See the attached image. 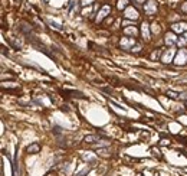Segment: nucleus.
<instances>
[{
	"label": "nucleus",
	"mask_w": 187,
	"mask_h": 176,
	"mask_svg": "<svg viewBox=\"0 0 187 176\" xmlns=\"http://www.w3.org/2000/svg\"><path fill=\"white\" fill-rule=\"evenodd\" d=\"M62 94H68V97H72V98H81V100H86V97L82 93H79V91H75V90H62L60 91Z\"/></svg>",
	"instance_id": "f257e3e1"
},
{
	"label": "nucleus",
	"mask_w": 187,
	"mask_h": 176,
	"mask_svg": "<svg viewBox=\"0 0 187 176\" xmlns=\"http://www.w3.org/2000/svg\"><path fill=\"white\" fill-rule=\"evenodd\" d=\"M27 152L32 153V154L39 153V152H41V144H39V143H33V144H30V146L27 147Z\"/></svg>",
	"instance_id": "f03ea898"
},
{
	"label": "nucleus",
	"mask_w": 187,
	"mask_h": 176,
	"mask_svg": "<svg viewBox=\"0 0 187 176\" xmlns=\"http://www.w3.org/2000/svg\"><path fill=\"white\" fill-rule=\"evenodd\" d=\"M99 140H101V137H99V136H95V134H89L85 137L86 143H97V142H99Z\"/></svg>",
	"instance_id": "7ed1b4c3"
},
{
	"label": "nucleus",
	"mask_w": 187,
	"mask_h": 176,
	"mask_svg": "<svg viewBox=\"0 0 187 176\" xmlns=\"http://www.w3.org/2000/svg\"><path fill=\"white\" fill-rule=\"evenodd\" d=\"M121 45H122V48L130 49V48H128V45H134V41H130V42H128L127 39H122V41H121Z\"/></svg>",
	"instance_id": "20e7f679"
},
{
	"label": "nucleus",
	"mask_w": 187,
	"mask_h": 176,
	"mask_svg": "<svg viewBox=\"0 0 187 176\" xmlns=\"http://www.w3.org/2000/svg\"><path fill=\"white\" fill-rule=\"evenodd\" d=\"M167 95H168V97H170V98H179V95H180V94H179V93H176V91L168 90V91H167Z\"/></svg>",
	"instance_id": "39448f33"
},
{
	"label": "nucleus",
	"mask_w": 187,
	"mask_h": 176,
	"mask_svg": "<svg viewBox=\"0 0 187 176\" xmlns=\"http://www.w3.org/2000/svg\"><path fill=\"white\" fill-rule=\"evenodd\" d=\"M89 170H91V168H85V169H84V170H82V172L79 173L78 176H84V175H85V173H88V172H89Z\"/></svg>",
	"instance_id": "423d86ee"
},
{
	"label": "nucleus",
	"mask_w": 187,
	"mask_h": 176,
	"mask_svg": "<svg viewBox=\"0 0 187 176\" xmlns=\"http://www.w3.org/2000/svg\"><path fill=\"white\" fill-rule=\"evenodd\" d=\"M125 33H137V30L135 29H125Z\"/></svg>",
	"instance_id": "0eeeda50"
},
{
	"label": "nucleus",
	"mask_w": 187,
	"mask_h": 176,
	"mask_svg": "<svg viewBox=\"0 0 187 176\" xmlns=\"http://www.w3.org/2000/svg\"><path fill=\"white\" fill-rule=\"evenodd\" d=\"M50 25H52V26H55L56 29H59V30H62V26H59V25H58V23H53V22H50Z\"/></svg>",
	"instance_id": "6e6552de"
},
{
	"label": "nucleus",
	"mask_w": 187,
	"mask_h": 176,
	"mask_svg": "<svg viewBox=\"0 0 187 176\" xmlns=\"http://www.w3.org/2000/svg\"><path fill=\"white\" fill-rule=\"evenodd\" d=\"M153 152H154V156H157V158H158V159H160V158H161V156H160V152H158V150H156V149H153Z\"/></svg>",
	"instance_id": "1a4fd4ad"
},
{
	"label": "nucleus",
	"mask_w": 187,
	"mask_h": 176,
	"mask_svg": "<svg viewBox=\"0 0 187 176\" xmlns=\"http://www.w3.org/2000/svg\"><path fill=\"white\" fill-rule=\"evenodd\" d=\"M186 105H187V101H186Z\"/></svg>",
	"instance_id": "9d476101"
}]
</instances>
